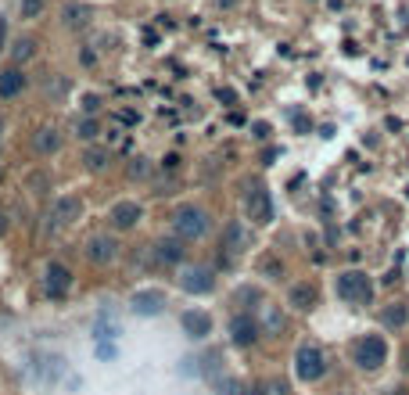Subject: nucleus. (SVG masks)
<instances>
[{"label": "nucleus", "mask_w": 409, "mask_h": 395, "mask_svg": "<svg viewBox=\"0 0 409 395\" xmlns=\"http://www.w3.org/2000/svg\"><path fill=\"white\" fill-rule=\"evenodd\" d=\"M337 295L344 302H352V305H366L374 299V284H370V277H366L362 269H349V274L337 277Z\"/></svg>", "instance_id": "2"}, {"label": "nucleus", "mask_w": 409, "mask_h": 395, "mask_svg": "<svg viewBox=\"0 0 409 395\" xmlns=\"http://www.w3.org/2000/svg\"><path fill=\"white\" fill-rule=\"evenodd\" d=\"M215 395H241V381H237V378L215 381Z\"/></svg>", "instance_id": "22"}, {"label": "nucleus", "mask_w": 409, "mask_h": 395, "mask_svg": "<svg viewBox=\"0 0 409 395\" xmlns=\"http://www.w3.org/2000/svg\"><path fill=\"white\" fill-rule=\"evenodd\" d=\"M79 216H83V201H79V198H58V201H54L51 219H54L58 226H69V223H76Z\"/></svg>", "instance_id": "12"}, {"label": "nucleus", "mask_w": 409, "mask_h": 395, "mask_svg": "<svg viewBox=\"0 0 409 395\" xmlns=\"http://www.w3.org/2000/svg\"><path fill=\"white\" fill-rule=\"evenodd\" d=\"M43 277H47V280H43V287H47V295H51V299H61L65 291L72 287V269L65 266V262H51Z\"/></svg>", "instance_id": "7"}, {"label": "nucleus", "mask_w": 409, "mask_h": 395, "mask_svg": "<svg viewBox=\"0 0 409 395\" xmlns=\"http://www.w3.org/2000/svg\"><path fill=\"white\" fill-rule=\"evenodd\" d=\"M294 373H298V381H306V385H312V381H319L323 373H327V356H323V348L319 345H301L298 352H294Z\"/></svg>", "instance_id": "1"}, {"label": "nucleus", "mask_w": 409, "mask_h": 395, "mask_svg": "<svg viewBox=\"0 0 409 395\" xmlns=\"http://www.w3.org/2000/svg\"><path fill=\"white\" fill-rule=\"evenodd\" d=\"M33 148H36L40 155H54V151L61 148V137H58V130H36V137H33Z\"/></svg>", "instance_id": "17"}, {"label": "nucleus", "mask_w": 409, "mask_h": 395, "mask_svg": "<svg viewBox=\"0 0 409 395\" xmlns=\"http://www.w3.org/2000/svg\"><path fill=\"white\" fill-rule=\"evenodd\" d=\"M183 330H187V338H208L212 335V317L201 313V309H190V313H183Z\"/></svg>", "instance_id": "13"}, {"label": "nucleus", "mask_w": 409, "mask_h": 395, "mask_svg": "<svg viewBox=\"0 0 409 395\" xmlns=\"http://www.w3.org/2000/svg\"><path fill=\"white\" fill-rule=\"evenodd\" d=\"M381 320H384V327H406V320H409V305H402V302H392L381 313Z\"/></svg>", "instance_id": "19"}, {"label": "nucleus", "mask_w": 409, "mask_h": 395, "mask_svg": "<svg viewBox=\"0 0 409 395\" xmlns=\"http://www.w3.org/2000/svg\"><path fill=\"white\" fill-rule=\"evenodd\" d=\"M43 11V0H22V18H36Z\"/></svg>", "instance_id": "25"}, {"label": "nucleus", "mask_w": 409, "mask_h": 395, "mask_svg": "<svg viewBox=\"0 0 409 395\" xmlns=\"http://www.w3.org/2000/svg\"><path fill=\"white\" fill-rule=\"evenodd\" d=\"M115 255H119V244L112 237H90V241H86V259H90V262L104 266V262H112Z\"/></svg>", "instance_id": "11"}, {"label": "nucleus", "mask_w": 409, "mask_h": 395, "mask_svg": "<svg viewBox=\"0 0 409 395\" xmlns=\"http://www.w3.org/2000/svg\"><path fill=\"white\" fill-rule=\"evenodd\" d=\"M248 212L255 223H269L273 219V201H269V191L262 183H251L248 187Z\"/></svg>", "instance_id": "5"}, {"label": "nucleus", "mask_w": 409, "mask_h": 395, "mask_svg": "<svg viewBox=\"0 0 409 395\" xmlns=\"http://www.w3.org/2000/svg\"><path fill=\"white\" fill-rule=\"evenodd\" d=\"M115 338H119V323H115V317L104 309V313L97 317V345H112Z\"/></svg>", "instance_id": "15"}, {"label": "nucleus", "mask_w": 409, "mask_h": 395, "mask_svg": "<svg viewBox=\"0 0 409 395\" xmlns=\"http://www.w3.org/2000/svg\"><path fill=\"white\" fill-rule=\"evenodd\" d=\"M97 108H101V101H97V97H83V112H86V115H94Z\"/></svg>", "instance_id": "28"}, {"label": "nucleus", "mask_w": 409, "mask_h": 395, "mask_svg": "<svg viewBox=\"0 0 409 395\" xmlns=\"http://www.w3.org/2000/svg\"><path fill=\"white\" fill-rule=\"evenodd\" d=\"M215 97H219V101H223V105H233V101H237V94H233V90H219V94H215Z\"/></svg>", "instance_id": "31"}, {"label": "nucleus", "mask_w": 409, "mask_h": 395, "mask_svg": "<svg viewBox=\"0 0 409 395\" xmlns=\"http://www.w3.org/2000/svg\"><path fill=\"white\" fill-rule=\"evenodd\" d=\"M129 173H133V176H144V173H147V165H144L140 158H133V165H129Z\"/></svg>", "instance_id": "30"}, {"label": "nucleus", "mask_w": 409, "mask_h": 395, "mask_svg": "<svg viewBox=\"0 0 409 395\" xmlns=\"http://www.w3.org/2000/svg\"><path fill=\"white\" fill-rule=\"evenodd\" d=\"M90 18V8H65V22L76 26V22H86Z\"/></svg>", "instance_id": "24"}, {"label": "nucleus", "mask_w": 409, "mask_h": 395, "mask_svg": "<svg viewBox=\"0 0 409 395\" xmlns=\"http://www.w3.org/2000/svg\"><path fill=\"white\" fill-rule=\"evenodd\" d=\"M140 205L137 201H119V205H112V216H108V219H112V226H115V230H133V226L140 223Z\"/></svg>", "instance_id": "9"}, {"label": "nucleus", "mask_w": 409, "mask_h": 395, "mask_svg": "<svg viewBox=\"0 0 409 395\" xmlns=\"http://www.w3.org/2000/svg\"><path fill=\"white\" fill-rule=\"evenodd\" d=\"M76 137H79V140H94V137H97V122H94V119L76 122Z\"/></svg>", "instance_id": "23"}, {"label": "nucleus", "mask_w": 409, "mask_h": 395, "mask_svg": "<svg viewBox=\"0 0 409 395\" xmlns=\"http://www.w3.org/2000/svg\"><path fill=\"white\" fill-rule=\"evenodd\" d=\"M162 165H165V169H176V165H180V155H165Z\"/></svg>", "instance_id": "32"}, {"label": "nucleus", "mask_w": 409, "mask_h": 395, "mask_svg": "<svg viewBox=\"0 0 409 395\" xmlns=\"http://www.w3.org/2000/svg\"><path fill=\"white\" fill-rule=\"evenodd\" d=\"M230 338H233V345L248 348V345L258 338V327H255V320H251V317H244V313H237V317L230 320Z\"/></svg>", "instance_id": "10"}, {"label": "nucleus", "mask_w": 409, "mask_h": 395, "mask_svg": "<svg viewBox=\"0 0 409 395\" xmlns=\"http://www.w3.org/2000/svg\"><path fill=\"white\" fill-rule=\"evenodd\" d=\"M129 309H133L137 317H158L162 309H165V295L155 287H147V291H137L133 299H129Z\"/></svg>", "instance_id": "6"}, {"label": "nucleus", "mask_w": 409, "mask_h": 395, "mask_svg": "<svg viewBox=\"0 0 409 395\" xmlns=\"http://www.w3.org/2000/svg\"><path fill=\"white\" fill-rule=\"evenodd\" d=\"M356 367L359 370H377V367H384V360H387V345H384V338L381 335H366V338H359L356 342Z\"/></svg>", "instance_id": "3"}, {"label": "nucleus", "mask_w": 409, "mask_h": 395, "mask_svg": "<svg viewBox=\"0 0 409 395\" xmlns=\"http://www.w3.org/2000/svg\"><path fill=\"white\" fill-rule=\"evenodd\" d=\"M115 119H119V122H126V126H133V122H140V115H137L133 108H119V112H115Z\"/></svg>", "instance_id": "27"}, {"label": "nucleus", "mask_w": 409, "mask_h": 395, "mask_svg": "<svg viewBox=\"0 0 409 395\" xmlns=\"http://www.w3.org/2000/svg\"><path fill=\"white\" fill-rule=\"evenodd\" d=\"M22 87H26V76H22L18 69H4V72H0V97H4V101L18 97Z\"/></svg>", "instance_id": "14"}, {"label": "nucleus", "mask_w": 409, "mask_h": 395, "mask_svg": "<svg viewBox=\"0 0 409 395\" xmlns=\"http://www.w3.org/2000/svg\"><path fill=\"white\" fill-rule=\"evenodd\" d=\"M155 255H158V262H165V266H176V262L183 259V248H180V241H158V244H155Z\"/></svg>", "instance_id": "18"}, {"label": "nucleus", "mask_w": 409, "mask_h": 395, "mask_svg": "<svg viewBox=\"0 0 409 395\" xmlns=\"http://www.w3.org/2000/svg\"><path fill=\"white\" fill-rule=\"evenodd\" d=\"M0 234H4V216H0Z\"/></svg>", "instance_id": "33"}, {"label": "nucleus", "mask_w": 409, "mask_h": 395, "mask_svg": "<svg viewBox=\"0 0 409 395\" xmlns=\"http://www.w3.org/2000/svg\"><path fill=\"white\" fill-rule=\"evenodd\" d=\"M108 162H112V151H104V148H90V151H86V169L101 173Z\"/></svg>", "instance_id": "21"}, {"label": "nucleus", "mask_w": 409, "mask_h": 395, "mask_svg": "<svg viewBox=\"0 0 409 395\" xmlns=\"http://www.w3.org/2000/svg\"><path fill=\"white\" fill-rule=\"evenodd\" d=\"M251 133H255L258 140H266V137H269V126H266V122H255V126H251Z\"/></svg>", "instance_id": "29"}, {"label": "nucleus", "mask_w": 409, "mask_h": 395, "mask_svg": "<svg viewBox=\"0 0 409 395\" xmlns=\"http://www.w3.org/2000/svg\"><path fill=\"white\" fill-rule=\"evenodd\" d=\"M205 230H208V216L201 209H194V205H183V209L172 216V234H176V237L194 241V237H201Z\"/></svg>", "instance_id": "4"}, {"label": "nucleus", "mask_w": 409, "mask_h": 395, "mask_svg": "<svg viewBox=\"0 0 409 395\" xmlns=\"http://www.w3.org/2000/svg\"><path fill=\"white\" fill-rule=\"evenodd\" d=\"M180 287L187 291V295H208V291L215 287V280H212V274L205 266H190V269H183Z\"/></svg>", "instance_id": "8"}, {"label": "nucleus", "mask_w": 409, "mask_h": 395, "mask_svg": "<svg viewBox=\"0 0 409 395\" xmlns=\"http://www.w3.org/2000/svg\"><path fill=\"white\" fill-rule=\"evenodd\" d=\"M223 248H226V252L230 255H237V252H241V248H244V226L241 223H226V230H223Z\"/></svg>", "instance_id": "16"}, {"label": "nucleus", "mask_w": 409, "mask_h": 395, "mask_svg": "<svg viewBox=\"0 0 409 395\" xmlns=\"http://www.w3.org/2000/svg\"><path fill=\"white\" fill-rule=\"evenodd\" d=\"M15 58H18V61L33 58V40H18V44H15Z\"/></svg>", "instance_id": "26"}, {"label": "nucleus", "mask_w": 409, "mask_h": 395, "mask_svg": "<svg viewBox=\"0 0 409 395\" xmlns=\"http://www.w3.org/2000/svg\"><path fill=\"white\" fill-rule=\"evenodd\" d=\"M312 302H316V291H312L309 284H294V287H291V305H294V309H309Z\"/></svg>", "instance_id": "20"}]
</instances>
